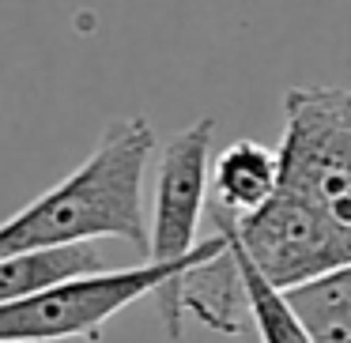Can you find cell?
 <instances>
[{
    "label": "cell",
    "instance_id": "277c9868",
    "mask_svg": "<svg viewBox=\"0 0 351 343\" xmlns=\"http://www.w3.org/2000/svg\"><path fill=\"white\" fill-rule=\"evenodd\" d=\"M212 140L215 121L185 125L170 136L155 162V192L147 212V257L152 264H170L197 249V227L212 192Z\"/></svg>",
    "mask_w": 351,
    "mask_h": 343
},
{
    "label": "cell",
    "instance_id": "3957f363",
    "mask_svg": "<svg viewBox=\"0 0 351 343\" xmlns=\"http://www.w3.org/2000/svg\"><path fill=\"white\" fill-rule=\"evenodd\" d=\"M276 159V192L325 223L351 260V87H291Z\"/></svg>",
    "mask_w": 351,
    "mask_h": 343
},
{
    "label": "cell",
    "instance_id": "5b68a950",
    "mask_svg": "<svg viewBox=\"0 0 351 343\" xmlns=\"http://www.w3.org/2000/svg\"><path fill=\"white\" fill-rule=\"evenodd\" d=\"M280 181V159L257 140H234L212 162V207L230 219L257 212Z\"/></svg>",
    "mask_w": 351,
    "mask_h": 343
},
{
    "label": "cell",
    "instance_id": "7a4b0ae2",
    "mask_svg": "<svg viewBox=\"0 0 351 343\" xmlns=\"http://www.w3.org/2000/svg\"><path fill=\"white\" fill-rule=\"evenodd\" d=\"M227 249V238L215 230L212 238L197 245L189 257L170 264H144L136 268H106L95 275L57 283L38 294L0 302V343H57V340H99L102 328L129 309L132 302L152 294L170 340L182 335V275L197 264L219 257Z\"/></svg>",
    "mask_w": 351,
    "mask_h": 343
},
{
    "label": "cell",
    "instance_id": "9c48e42d",
    "mask_svg": "<svg viewBox=\"0 0 351 343\" xmlns=\"http://www.w3.org/2000/svg\"><path fill=\"white\" fill-rule=\"evenodd\" d=\"M219 234H223V230H219ZM223 238H227V234H223ZM227 249H230V257H234L238 272H242L245 302H250V320L257 325L261 343H313L310 328H306L302 320H298V313L291 309L287 294L276 290L272 283H268L265 275L250 264V257H245L230 238H227Z\"/></svg>",
    "mask_w": 351,
    "mask_h": 343
},
{
    "label": "cell",
    "instance_id": "8992f818",
    "mask_svg": "<svg viewBox=\"0 0 351 343\" xmlns=\"http://www.w3.org/2000/svg\"><path fill=\"white\" fill-rule=\"evenodd\" d=\"M182 313H193L200 325L223 335H238L245 328L250 302H245V283L230 249L182 275Z\"/></svg>",
    "mask_w": 351,
    "mask_h": 343
},
{
    "label": "cell",
    "instance_id": "52a82bcc",
    "mask_svg": "<svg viewBox=\"0 0 351 343\" xmlns=\"http://www.w3.org/2000/svg\"><path fill=\"white\" fill-rule=\"evenodd\" d=\"M106 257L95 249V242H72L53 245V249H31L16 257L0 260V302H16V298L38 294L57 283L80 279V275L106 272Z\"/></svg>",
    "mask_w": 351,
    "mask_h": 343
},
{
    "label": "cell",
    "instance_id": "6da1fadb",
    "mask_svg": "<svg viewBox=\"0 0 351 343\" xmlns=\"http://www.w3.org/2000/svg\"><path fill=\"white\" fill-rule=\"evenodd\" d=\"M155 155L147 117H117L69 177L0 223V260L31 249L117 238L147 257L144 177Z\"/></svg>",
    "mask_w": 351,
    "mask_h": 343
},
{
    "label": "cell",
    "instance_id": "ba28073f",
    "mask_svg": "<svg viewBox=\"0 0 351 343\" xmlns=\"http://www.w3.org/2000/svg\"><path fill=\"white\" fill-rule=\"evenodd\" d=\"M287 302L313 343H351V264L287 290Z\"/></svg>",
    "mask_w": 351,
    "mask_h": 343
}]
</instances>
